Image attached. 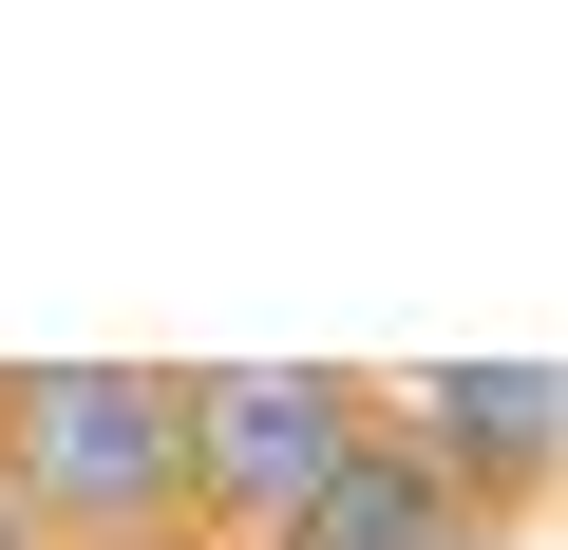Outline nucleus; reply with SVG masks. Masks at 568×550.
Listing matches in <instances>:
<instances>
[{
  "label": "nucleus",
  "instance_id": "obj_2",
  "mask_svg": "<svg viewBox=\"0 0 568 550\" xmlns=\"http://www.w3.org/2000/svg\"><path fill=\"white\" fill-rule=\"evenodd\" d=\"M361 418H379V380H342V361H209L190 380V550H265L361 456Z\"/></svg>",
  "mask_w": 568,
  "mask_h": 550
},
{
  "label": "nucleus",
  "instance_id": "obj_1",
  "mask_svg": "<svg viewBox=\"0 0 568 550\" xmlns=\"http://www.w3.org/2000/svg\"><path fill=\"white\" fill-rule=\"evenodd\" d=\"M0 493L39 512V550H190V380L171 361L0 380Z\"/></svg>",
  "mask_w": 568,
  "mask_h": 550
},
{
  "label": "nucleus",
  "instance_id": "obj_5",
  "mask_svg": "<svg viewBox=\"0 0 568 550\" xmlns=\"http://www.w3.org/2000/svg\"><path fill=\"white\" fill-rule=\"evenodd\" d=\"M0 550H39V512H20V493H0Z\"/></svg>",
  "mask_w": 568,
  "mask_h": 550
},
{
  "label": "nucleus",
  "instance_id": "obj_3",
  "mask_svg": "<svg viewBox=\"0 0 568 550\" xmlns=\"http://www.w3.org/2000/svg\"><path fill=\"white\" fill-rule=\"evenodd\" d=\"M379 437L511 550L530 512H549V456H568V380L549 361H436V380H379Z\"/></svg>",
  "mask_w": 568,
  "mask_h": 550
},
{
  "label": "nucleus",
  "instance_id": "obj_4",
  "mask_svg": "<svg viewBox=\"0 0 568 550\" xmlns=\"http://www.w3.org/2000/svg\"><path fill=\"white\" fill-rule=\"evenodd\" d=\"M265 550H493V531H474V512H455V493H436V474H417V456L361 418V456H342L304 512H284Z\"/></svg>",
  "mask_w": 568,
  "mask_h": 550
}]
</instances>
